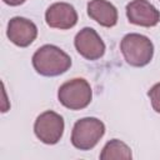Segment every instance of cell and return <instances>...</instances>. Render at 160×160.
Wrapping results in <instances>:
<instances>
[{"label":"cell","mask_w":160,"mask_h":160,"mask_svg":"<svg viewBox=\"0 0 160 160\" xmlns=\"http://www.w3.org/2000/svg\"><path fill=\"white\" fill-rule=\"evenodd\" d=\"M32 66L42 76H58L66 72L71 66L70 56L55 45H44L32 55Z\"/></svg>","instance_id":"6da1fadb"},{"label":"cell","mask_w":160,"mask_h":160,"mask_svg":"<svg viewBox=\"0 0 160 160\" xmlns=\"http://www.w3.org/2000/svg\"><path fill=\"white\" fill-rule=\"evenodd\" d=\"M120 50L125 61L135 68L148 65L154 55V45L151 40L148 36L136 32L128 34L122 38Z\"/></svg>","instance_id":"7a4b0ae2"},{"label":"cell","mask_w":160,"mask_h":160,"mask_svg":"<svg viewBox=\"0 0 160 160\" xmlns=\"http://www.w3.org/2000/svg\"><path fill=\"white\" fill-rule=\"evenodd\" d=\"M58 99L62 106L70 110L85 109L92 99V90L90 84L82 79L76 78L64 82L58 91Z\"/></svg>","instance_id":"3957f363"},{"label":"cell","mask_w":160,"mask_h":160,"mask_svg":"<svg viewBox=\"0 0 160 160\" xmlns=\"http://www.w3.org/2000/svg\"><path fill=\"white\" fill-rule=\"evenodd\" d=\"M105 134V125L96 118H82L74 124L71 144L79 150H91Z\"/></svg>","instance_id":"277c9868"},{"label":"cell","mask_w":160,"mask_h":160,"mask_svg":"<svg viewBox=\"0 0 160 160\" xmlns=\"http://www.w3.org/2000/svg\"><path fill=\"white\" fill-rule=\"evenodd\" d=\"M65 122L60 114L48 110L40 114L34 124V132L36 138L48 145H54L60 141L64 134Z\"/></svg>","instance_id":"5b68a950"},{"label":"cell","mask_w":160,"mask_h":160,"mask_svg":"<svg viewBox=\"0 0 160 160\" xmlns=\"http://www.w3.org/2000/svg\"><path fill=\"white\" fill-rule=\"evenodd\" d=\"M74 45L76 51L86 60H98L105 54V44L100 35L92 28L81 29L75 39Z\"/></svg>","instance_id":"8992f818"},{"label":"cell","mask_w":160,"mask_h":160,"mask_svg":"<svg viewBox=\"0 0 160 160\" xmlns=\"http://www.w3.org/2000/svg\"><path fill=\"white\" fill-rule=\"evenodd\" d=\"M129 21L138 26L152 28L160 21V11L148 0H132L126 5Z\"/></svg>","instance_id":"52a82bcc"},{"label":"cell","mask_w":160,"mask_h":160,"mask_svg":"<svg viewBox=\"0 0 160 160\" xmlns=\"http://www.w3.org/2000/svg\"><path fill=\"white\" fill-rule=\"evenodd\" d=\"M45 21L50 28L68 30L76 25L78 12L75 8L68 2H54L46 9Z\"/></svg>","instance_id":"ba28073f"},{"label":"cell","mask_w":160,"mask_h":160,"mask_svg":"<svg viewBox=\"0 0 160 160\" xmlns=\"http://www.w3.org/2000/svg\"><path fill=\"white\" fill-rule=\"evenodd\" d=\"M6 35L9 40L16 46L26 48L36 39L38 28L31 20L21 16H15L10 19L8 24Z\"/></svg>","instance_id":"9c48e42d"},{"label":"cell","mask_w":160,"mask_h":160,"mask_svg":"<svg viewBox=\"0 0 160 160\" xmlns=\"http://www.w3.org/2000/svg\"><path fill=\"white\" fill-rule=\"evenodd\" d=\"M88 15L105 28H112L118 22V9L108 0H90Z\"/></svg>","instance_id":"30bf717a"},{"label":"cell","mask_w":160,"mask_h":160,"mask_svg":"<svg viewBox=\"0 0 160 160\" xmlns=\"http://www.w3.org/2000/svg\"><path fill=\"white\" fill-rule=\"evenodd\" d=\"M132 158L130 148L122 142L121 140L112 139L105 144L101 150L100 159L101 160H112V159H125L130 160Z\"/></svg>","instance_id":"8fae6325"},{"label":"cell","mask_w":160,"mask_h":160,"mask_svg":"<svg viewBox=\"0 0 160 160\" xmlns=\"http://www.w3.org/2000/svg\"><path fill=\"white\" fill-rule=\"evenodd\" d=\"M148 96L150 99L152 109L160 114V82L155 84L148 92Z\"/></svg>","instance_id":"7c38bea8"},{"label":"cell","mask_w":160,"mask_h":160,"mask_svg":"<svg viewBox=\"0 0 160 160\" xmlns=\"http://www.w3.org/2000/svg\"><path fill=\"white\" fill-rule=\"evenodd\" d=\"M6 5H10V6H19L21 4L25 2V0H2Z\"/></svg>","instance_id":"4fadbf2b"}]
</instances>
